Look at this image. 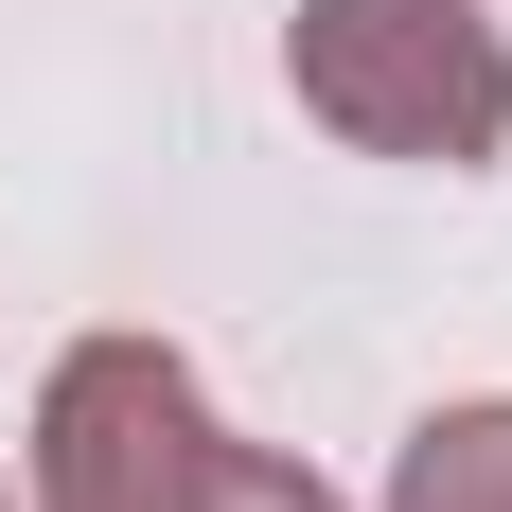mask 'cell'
I'll return each instance as SVG.
<instances>
[{
    "instance_id": "1",
    "label": "cell",
    "mask_w": 512,
    "mask_h": 512,
    "mask_svg": "<svg viewBox=\"0 0 512 512\" xmlns=\"http://www.w3.org/2000/svg\"><path fill=\"white\" fill-rule=\"evenodd\" d=\"M301 89L336 106L354 142L495 159V124H512V53L477 36L460 0H301Z\"/></svg>"
},
{
    "instance_id": "3",
    "label": "cell",
    "mask_w": 512,
    "mask_h": 512,
    "mask_svg": "<svg viewBox=\"0 0 512 512\" xmlns=\"http://www.w3.org/2000/svg\"><path fill=\"white\" fill-rule=\"evenodd\" d=\"M389 512H512V407H460V424H424V460Z\"/></svg>"
},
{
    "instance_id": "2",
    "label": "cell",
    "mask_w": 512,
    "mask_h": 512,
    "mask_svg": "<svg viewBox=\"0 0 512 512\" xmlns=\"http://www.w3.org/2000/svg\"><path fill=\"white\" fill-rule=\"evenodd\" d=\"M53 495L71 512H318V477H265V460H212L195 389L159 354H89L53 389Z\"/></svg>"
}]
</instances>
